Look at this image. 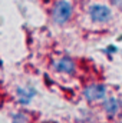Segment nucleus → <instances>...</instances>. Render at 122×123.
Returning a JSON list of instances; mask_svg holds the SVG:
<instances>
[{
    "mask_svg": "<svg viewBox=\"0 0 122 123\" xmlns=\"http://www.w3.org/2000/svg\"><path fill=\"white\" fill-rule=\"evenodd\" d=\"M36 89L33 87V86H19V87H16V90H14V94H16V100H17V103L19 105H22V106H27V105H30L32 100H33V97L36 96Z\"/></svg>",
    "mask_w": 122,
    "mask_h": 123,
    "instance_id": "nucleus-6",
    "label": "nucleus"
},
{
    "mask_svg": "<svg viewBox=\"0 0 122 123\" xmlns=\"http://www.w3.org/2000/svg\"><path fill=\"white\" fill-rule=\"evenodd\" d=\"M50 16L55 25L63 26L68 22H70L72 16H73V4L70 0H56L52 10H50Z\"/></svg>",
    "mask_w": 122,
    "mask_h": 123,
    "instance_id": "nucleus-1",
    "label": "nucleus"
},
{
    "mask_svg": "<svg viewBox=\"0 0 122 123\" xmlns=\"http://www.w3.org/2000/svg\"><path fill=\"white\" fill-rule=\"evenodd\" d=\"M40 123H52V122H40Z\"/></svg>",
    "mask_w": 122,
    "mask_h": 123,
    "instance_id": "nucleus-10",
    "label": "nucleus"
},
{
    "mask_svg": "<svg viewBox=\"0 0 122 123\" xmlns=\"http://www.w3.org/2000/svg\"><path fill=\"white\" fill-rule=\"evenodd\" d=\"M118 52V47L116 46H114V44H109L108 47H105V50H103V53H106V55H114V53H116Z\"/></svg>",
    "mask_w": 122,
    "mask_h": 123,
    "instance_id": "nucleus-8",
    "label": "nucleus"
},
{
    "mask_svg": "<svg viewBox=\"0 0 122 123\" xmlns=\"http://www.w3.org/2000/svg\"><path fill=\"white\" fill-rule=\"evenodd\" d=\"M12 123H30V115L26 110H20V112H14L10 116Z\"/></svg>",
    "mask_w": 122,
    "mask_h": 123,
    "instance_id": "nucleus-7",
    "label": "nucleus"
},
{
    "mask_svg": "<svg viewBox=\"0 0 122 123\" xmlns=\"http://www.w3.org/2000/svg\"><path fill=\"white\" fill-rule=\"evenodd\" d=\"M82 96L88 103L102 102L108 97V87L103 83H89L83 87Z\"/></svg>",
    "mask_w": 122,
    "mask_h": 123,
    "instance_id": "nucleus-3",
    "label": "nucleus"
},
{
    "mask_svg": "<svg viewBox=\"0 0 122 123\" xmlns=\"http://www.w3.org/2000/svg\"><path fill=\"white\" fill-rule=\"evenodd\" d=\"M109 1H111V4H112V6H115L116 9L122 10V0H109Z\"/></svg>",
    "mask_w": 122,
    "mask_h": 123,
    "instance_id": "nucleus-9",
    "label": "nucleus"
},
{
    "mask_svg": "<svg viewBox=\"0 0 122 123\" xmlns=\"http://www.w3.org/2000/svg\"><path fill=\"white\" fill-rule=\"evenodd\" d=\"M50 67L53 72H56L59 74H65V76H73V74H76V70H78L76 62L70 56H59V57L53 59L50 62Z\"/></svg>",
    "mask_w": 122,
    "mask_h": 123,
    "instance_id": "nucleus-4",
    "label": "nucleus"
},
{
    "mask_svg": "<svg viewBox=\"0 0 122 123\" xmlns=\"http://www.w3.org/2000/svg\"><path fill=\"white\" fill-rule=\"evenodd\" d=\"M88 16H89V20H91L92 23L106 25V23H109L112 20L114 13H112V10L106 4L95 3V4H91L88 7Z\"/></svg>",
    "mask_w": 122,
    "mask_h": 123,
    "instance_id": "nucleus-2",
    "label": "nucleus"
},
{
    "mask_svg": "<svg viewBox=\"0 0 122 123\" xmlns=\"http://www.w3.org/2000/svg\"><path fill=\"white\" fill-rule=\"evenodd\" d=\"M102 110L109 119H115L122 113V100L116 96H108L102 100Z\"/></svg>",
    "mask_w": 122,
    "mask_h": 123,
    "instance_id": "nucleus-5",
    "label": "nucleus"
}]
</instances>
